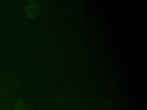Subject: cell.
Instances as JSON below:
<instances>
[{"label": "cell", "instance_id": "1", "mask_svg": "<svg viewBox=\"0 0 147 110\" xmlns=\"http://www.w3.org/2000/svg\"><path fill=\"white\" fill-rule=\"evenodd\" d=\"M16 85L13 84L8 88L5 89V92L2 99V101H7L11 99L14 96L16 91Z\"/></svg>", "mask_w": 147, "mask_h": 110}, {"label": "cell", "instance_id": "2", "mask_svg": "<svg viewBox=\"0 0 147 110\" xmlns=\"http://www.w3.org/2000/svg\"><path fill=\"white\" fill-rule=\"evenodd\" d=\"M38 13V9L34 5H29L25 8V14L29 18L33 17L37 15Z\"/></svg>", "mask_w": 147, "mask_h": 110}, {"label": "cell", "instance_id": "3", "mask_svg": "<svg viewBox=\"0 0 147 110\" xmlns=\"http://www.w3.org/2000/svg\"><path fill=\"white\" fill-rule=\"evenodd\" d=\"M13 110H28V106L22 100H18L14 105Z\"/></svg>", "mask_w": 147, "mask_h": 110}, {"label": "cell", "instance_id": "4", "mask_svg": "<svg viewBox=\"0 0 147 110\" xmlns=\"http://www.w3.org/2000/svg\"><path fill=\"white\" fill-rule=\"evenodd\" d=\"M0 110H11V109L9 105H5L0 107Z\"/></svg>", "mask_w": 147, "mask_h": 110}]
</instances>
